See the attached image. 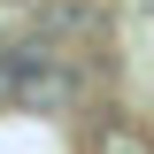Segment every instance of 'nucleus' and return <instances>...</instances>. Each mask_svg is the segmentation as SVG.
I'll list each match as a JSON object with an SVG mask.
<instances>
[{"instance_id": "1", "label": "nucleus", "mask_w": 154, "mask_h": 154, "mask_svg": "<svg viewBox=\"0 0 154 154\" xmlns=\"http://www.w3.org/2000/svg\"><path fill=\"white\" fill-rule=\"evenodd\" d=\"M8 100L23 108H69L77 100V69L62 46H16L8 54Z\"/></svg>"}, {"instance_id": "2", "label": "nucleus", "mask_w": 154, "mask_h": 154, "mask_svg": "<svg viewBox=\"0 0 154 154\" xmlns=\"http://www.w3.org/2000/svg\"><path fill=\"white\" fill-rule=\"evenodd\" d=\"M93 154H154V139L139 131L131 116H108V123L93 131Z\"/></svg>"}]
</instances>
